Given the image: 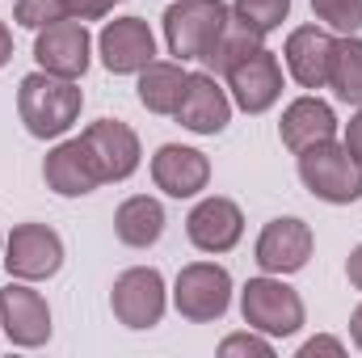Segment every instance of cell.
I'll return each instance as SVG.
<instances>
[{
  "mask_svg": "<svg viewBox=\"0 0 362 358\" xmlns=\"http://www.w3.org/2000/svg\"><path fill=\"white\" fill-rule=\"evenodd\" d=\"M278 135H282V144L299 156V152H303V148H312V144L337 139V114H333V105H329V101H320V97L303 93V97H295V101L282 110Z\"/></svg>",
  "mask_w": 362,
  "mask_h": 358,
  "instance_id": "obj_19",
  "label": "cell"
},
{
  "mask_svg": "<svg viewBox=\"0 0 362 358\" xmlns=\"http://www.w3.org/2000/svg\"><path fill=\"white\" fill-rule=\"evenodd\" d=\"M341 144H346V148L358 156V165H362V105H358V114L346 122V139H341Z\"/></svg>",
  "mask_w": 362,
  "mask_h": 358,
  "instance_id": "obj_30",
  "label": "cell"
},
{
  "mask_svg": "<svg viewBox=\"0 0 362 358\" xmlns=\"http://www.w3.org/2000/svg\"><path fill=\"white\" fill-rule=\"evenodd\" d=\"M42 181H47V190H55L59 198H85L93 194L97 185H105L101 178V169H97V161H93L89 144L76 135V139H59L51 152H47V161H42Z\"/></svg>",
  "mask_w": 362,
  "mask_h": 358,
  "instance_id": "obj_13",
  "label": "cell"
},
{
  "mask_svg": "<svg viewBox=\"0 0 362 358\" xmlns=\"http://www.w3.org/2000/svg\"><path fill=\"white\" fill-rule=\"evenodd\" d=\"M240 316H245L249 329H257L266 337H291L308 321L299 291L286 287L278 274H262V278L245 282V291H240Z\"/></svg>",
  "mask_w": 362,
  "mask_h": 358,
  "instance_id": "obj_3",
  "label": "cell"
},
{
  "mask_svg": "<svg viewBox=\"0 0 362 358\" xmlns=\"http://www.w3.org/2000/svg\"><path fill=\"white\" fill-rule=\"evenodd\" d=\"M232 13L245 17L253 30L274 34V30L291 17V0H232Z\"/></svg>",
  "mask_w": 362,
  "mask_h": 358,
  "instance_id": "obj_24",
  "label": "cell"
},
{
  "mask_svg": "<svg viewBox=\"0 0 362 358\" xmlns=\"http://www.w3.org/2000/svg\"><path fill=\"white\" fill-rule=\"evenodd\" d=\"M110 308L118 316V325L127 329H152L165 321L169 308V291H165V274L156 266H131L122 270L110 287Z\"/></svg>",
  "mask_w": 362,
  "mask_h": 358,
  "instance_id": "obj_6",
  "label": "cell"
},
{
  "mask_svg": "<svg viewBox=\"0 0 362 358\" xmlns=\"http://www.w3.org/2000/svg\"><path fill=\"white\" fill-rule=\"evenodd\" d=\"M228 93H232V101L245 114H266V110H274L278 97H282V64H278V55L262 47L249 59H240L228 72Z\"/></svg>",
  "mask_w": 362,
  "mask_h": 358,
  "instance_id": "obj_14",
  "label": "cell"
},
{
  "mask_svg": "<svg viewBox=\"0 0 362 358\" xmlns=\"http://www.w3.org/2000/svg\"><path fill=\"white\" fill-rule=\"evenodd\" d=\"M114 236L127 249H152L165 236V207L148 194H131L118 211H114Z\"/></svg>",
  "mask_w": 362,
  "mask_h": 358,
  "instance_id": "obj_21",
  "label": "cell"
},
{
  "mask_svg": "<svg viewBox=\"0 0 362 358\" xmlns=\"http://www.w3.org/2000/svg\"><path fill=\"white\" fill-rule=\"evenodd\" d=\"M312 13L333 34H358L362 30V0H312Z\"/></svg>",
  "mask_w": 362,
  "mask_h": 358,
  "instance_id": "obj_25",
  "label": "cell"
},
{
  "mask_svg": "<svg viewBox=\"0 0 362 358\" xmlns=\"http://www.w3.org/2000/svg\"><path fill=\"white\" fill-rule=\"evenodd\" d=\"M152 181L156 190H165L169 198H194L206 190L211 181V161L198 148H181V144H165L152 156Z\"/></svg>",
  "mask_w": 362,
  "mask_h": 358,
  "instance_id": "obj_18",
  "label": "cell"
},
{
  "mask_svg": "<svg viewBox=\"0 0 362 358\" xmlns=\"http://www.w3.org/2000/svg\"><path fill=\"white\" fill-rule=\"evenodd\" d=\"M316 354L341 358V354H346V346H341L337 337H329V333H320V337H308V342L299 346V358H316Z\"/></svg>",
  "mask_w": 362,
  "mask_h": 358,
  "instance_id": "obj_29",
  "label": "cell"
},
{
  "mask_svg": "<svg viewBox=\"0 0 362 358\" xmlns=\"http://www.w3.org/2000/svg\"><path fill=\"white\" fill-rule=\"evenodd\" d=\"M97 51H101V64L114 76H139L156 59V38H152L144 17H114V21L101 25Z\"/></svg>",
  "mask_w": 362,
  "mask_h": 358,
  "instance_id": "obj_9",
  "label": "cell"
},
{
  "mask_svg": "<svg viewBox=\"0 0 362 358\" xmlns=\"http://www.w3.org/2000/svg\"><path fill=\"white\" fill-rule=\"evenodd\" d=\"M350 337H354V346L362 350V304L354 308V316H350Z\"/></svg>",
  "mask_w": 362,
  "mask_h": 358,
  "instance_id": "obj_33",
  "label": "cell"
},
{
  "mask_svg": "<svg viewBox=\"0 0 362 358\" xmlns=\"http://www.w3.org/2000/svg\"><path fill=\"white\" fill-rule=\"evenodd\" d=\"M228 4L223 0H173L165 8V42L169 55H177L181 64L202 59L206 47L215 42L219 25L228 21Z\"/></svg>",
  "mask_w": 362,
  "mask_h": 358,
  "instance_id": "obj_5",
  "label": "cell"
},
{
  "mask_svg": "<svg viewBox=\"0 0 362 358\" xmlns=\"http://www.w3.org/2000/svg\"><path fill=\"white\" fill-rule=\"evenodd\" d=\"M262 47H266V34H262V30H253L245 17L228 13V21L219 25L215 42L206 47V55H202L198 64H206V72H215V76H228L240 59H249V55H253V51H262Z\"/></svg>",
  "mask_w": 362,
  "mask_h": 358,
  "instance_id": "obj_20",
  "label": "cell"
},
{
  "mask_svg": "<svg viewBox=\"0 0 362 358\" xmlns=\"http://www.w3.org/2000/svg\"><path fill=\"white\" fill-rule=\"evenodd\" d=\"M299 181L312 198L333 202V207H350L362 198L358 156L337 139H325V144H312L299 152Z\"/></svg>",
  "mask_w": 362,
  "mask_h": 358,
  "instance_id": "obj_2",
  "label": "cell"
},
{
  "mask_svg": "<svg viewBox=\"0 0 362 358\" xmlns=\"http://www.w3.org/2000/svg\"><path fill=\"white\" fill-rule=\"evenodd\" d=\"M68 17V8H64V0H17L13 4V21L17 25H25V30H47V25H55V21H64Z\"/></svg>",
  "mask_w": 362,
  "mask_h": 358,
  "instance_id": "obj_26",
  "label": "cell"
},
{
  "mask_svg": "<svg viewBox=\"0 0 362 358\" xmlns=\"http://www.w3.org/2000/svg\"><path fill=\"white\" fill-rule=\"evenodd\" d=\"M89 55H93V38L85 30V21H76V17H64V21L38 30V38H34L38 68L51 72V76H64V81H81L89 72Z\"/></svg>",
  "mask_w": 362,
  "mask_h": 358,
  "instance_id": "obj_8",
  "label": "cell"
},
{
  "mask_svg": "<svg viewBox=\"0 0 362 358\" xmlns=\"http://www.w3.org/2000/svg\"><path fill=\"white\" fill-rule=\"evenodd\" d=\"M337 101L362 105V38L358 34H341L333 47V64H329V85Z\"/></svg>",
  "mask_w": 362,
  "mask_h": 358,
  "instance_id": "obj_23",
  "label": "cell"
},
{
  "mask_svg": "<svg viewBox=\"0 0 362 358\" xmlns=\"http://www.w3.org/2000/svg\"><path fill=\"white\" fill-rule=\"evenodd\" d=\"M173 118L185 131H194V135H219L232 122V97L215 81V72H189Z\"/></svg>",
  "mask_w": 362,
  "mask_h": 358,
  "instance_id": "obj_15",
  "label": "cell"
},
{
  "mask_svg": "<svg viewBox=\"0 0 362 358\" xmlns=\"http://www.w3.org/2000/svg\"><path fill=\"white\" fill-rule=\"evenodd\" d=\"M13 59V34H8V25L0 21V68Z\"/></svg>",
  "mask_w": 362,
  "mask_h": 358,
  "instance_id": "obj_32",
  "label": "cell"
},
{
  "mask_svg": "<svg viewBox=\"0 0 362 358\" xmlns=\"http://www.w3.org/2000/svg\"><path fill=\"white\" fill-rule=\"evenodd\" d=\"M0 245H4V236H0Z\"/></svg>",
  "mask_w": 362,
  "mask_h": 358,
  "instance_id": "obj_34",
  "label": "cell"
},
{
  "mask_svg": "<svg viewBox=\"0 0 362 358\" xmlns=\"http://www.w3.org/2000/svg\"><path fill=\"white\" fill-rule=\"evenodd\" d=\"M81 139L89 144L93 161H97V169H101V178L105 181H127L135 169H139V135L127 127V122H118V118H97L89 122L85 131H81Z\"/></svg>",
  "mask_w": 362,
  "mask_h": 358,
  "instance_id": "obj_16",
  "label": "cell"
},
{
  "mask_svg": "<svg viewBox=\"0 0 362 358\" xmlns=\"http://www.w3.org/2000/svg\"><path fill=\"white\" fill-rule=\"evenodd\" d=\"M346 278H350V287H354V291H362V245L346 258Z\"/></svg>",
  "mask_w": 362,
  "mask_h": 358,
  "instance_id": "obj_31",
  "label": "cell"
},
{
  "mask_svg": "<svg viewBox=\"0 0 362 358\" xmlns=\"http://www.w3.org/2000/svg\"><path fill=\"white\" fill-rule=\"evenodd\" d=\"M64 266V241L47 224H17L4 241V270L21 282H42Z\"/></svg>",
  "mask_w": 362,
  "mask_h": 358,
  "instance_id": "obj_7",
  "label": "cell"
},
{
  "mask_svg": "<svg viewBox=\"0 0 362 358\" xmlns=\"http://www.w3.org/2000/svg\"><path fill=\"white\" fill-rule=\"evenodd\" d=\"M0 329H4V337H8L13 346H21V350L47 346V342H51V308H47V299H42L34 287H25L21 278L8 282V287L0 291Z\"/></svg>",
  "mask_w": 362,
  "mask_h": 358,
  "instance_id": "obj_10",
  "label": "cell"
},
{
  "mask_svg": "<svg viewBox=\"0 0 362 358\" xmlns=\"http://www.w3.org/2000/svg\"><path fill=\"white\" fill-rule=\"evenodd\" d=\"M64 8H68V17H76V21H101V17L114 8V0H64Z\"/></svg>",
  "mask_w": 362,
  "mask_h": 358,
  "instance_id": "obj_28",
  "label": "cell"
},
{
  "mask_svg": "<svg viewBox=\"0 0 362 358\" xmlns=\"http://www.w3.org/2000/svg\"><path fill=\"white\" fill-rule=\"evenodd\" d=\"M333 47H337V38L329 30H320V25H299V30L286 34L282 59H286V72L295 76L299 89H325L329 85Z\"/></svg>",
  "mask_w": 362,
  "mask_h": 358,
  "instance_id": "obj_17",
  "label": "cell"
},
{
  "mask_svg": "<svg viewBox=\"0 0 362 358\" xmlns=\"http://www.w3.org/2000/svg\"><path fill=\"white\" fill-rule=\"evenodd\" d=\"M185 236H189V245L198 253H232L240 245V236H245V215H240V207L232 198L211 194L189 211Z\"/></svg>",
  "mask_w": 362,
  "mask_h": 358,
  "instance_id": "obj_12",
  "label": "cell"
},
{
  "mask_svg": "<svg viewBox=\"0 0 362 358\" xmlns=\"http://www.w3.org/2000/svg\"><path fill=\"white\" fill-rule=\"evenodd\" d=\"M173 308L194 325L223 321V312L232 308V274L219 262H189V266H181L177 282H173Z\"/></svg>",
  "mask_w": 362,
  "mask_h": 358,
  "instance_id": "obj_4",
  "label": "cell"
},
{
  "mask_svg": "<svg viewBox=\"0 0 362 358\" xmlns=\"http://www.w3.org/2000/svg\"><path fill=\"white\" fill-rule=\"evenodd\" d=\"M81 105H85V93L76 81L51 76L42 68L21 76V85H17V114L34 139H64L76 127Z\"/></svg>",
  "mask_w": 362,
  "mask_h": 358,
  "instance_id": "obj_1",
  "label": "cell"
},
{
  "mask_svg": "<svg viewBox=\"0 0 362 358\" xmlns=\"http://www.w3.org/2000/svg\"><path fill=\"white\" fill-rule=\"evenodd\" d=\"M114 4H118V0H114Z\"/></svg>",
  "mask_w": 362,
  "mask_h": 358,
  "instance_id": "obj_35",
  "label": "cell"
},
{
  "mask_svg": "<svg viewBox=\"0 0 362 358\" xmlns=\"http://www.w3.org/2000/svg\"><path fill=\"white\" fill-rule=\"evenodd\" d=\"M219 358H274V342L266 333L249 329V333H228L219 342Z\"/></svg>",
  "mask_w": 362,
  "mask_h": 358,
  "instance_id": "obj_27",
  "label": "cell"
},
{
  "mask_svg": "<svg viewBox=\"0 0 362 358\" xmlns=\"http://www.w3.org/2000/svg\"><path fill=\"white\" fill-rule=\"evenodd\" d=\"M312 245H316L312 241V228L303 219H295V215H282V219H270L262 228L253 258H257V266L266 270V274L286 278V274H299V270L308 266Z\"/></svg>",
  "mask_w": 362,
  "mask_h": 358,
  "instance_id": "obj_11",
  "label": "cell"
},
{
  "mask_svg": "<svg viewBox=\"0 0 362 358\" xmlns=\"http://www.w3.org/2000/svg\"><path fill=\"white\" fill-rule=\"evenodd\" d=\"M185 81H189V72L181 68V59H152V64L139 72L135 93H139L144 110H152V114H177Z\"/></svg>",
  "mask_w": 362,
  "mask_h": 358,
  "instance_id": "obj_22",
  "label": "cell"
}]
</instances>
